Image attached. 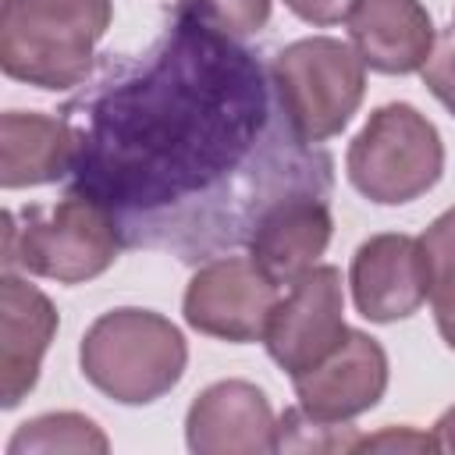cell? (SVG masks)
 <instances>
[{"mask_svg": "<svg viewBox=\"0 0 455 455\" xmlns=\"http://www.w3.org/2000/svg\"><path fill=\"white\" fill-rule=\"evenodd\" d=\"M348 284L359 316L373 323L412 316L427 302V267L419 238L398 231L366 238L352 256Z\"/></svg>", "mask_w": 455, "mask_h": 455, "instance_id": "cell-11", "label": "cell"}, {"mask_svg": "<svg viewBox=\"0 0 455 455\" xmlns=\"http://www.w3.org/2000/svg\"><path fill=\"white\" fill-rule=\"evenodd\" d=\"M430 434H434L437 451H455V405L441 412V419L434 423V430H430Z\"/></svg>", "mask_w": 455, "mask_h": 455, "instance_id": "cell-23", "label": "cell"}, {"mask_svg": "<svg viewBox=\"0 0 455 455\" xmlns=\"http://www.w3.org/2000/svg\"><path fill=\"white\" fill-rule=\"evenodd\" d=\"M124 249L117 217L85 192H68L53 206H28L21 224L4 213V270L21 267L36 277L82 284L114 267Z\"/></svg>", "mask_w": 455, "mask_h": 455, "instance_id": "cell-3", "label": "cell"}, {"mask_svg": "<svg viewBox=\"0 0 455 455\" xmlns=\"http://www.w3.org/2000/svg\"><path fill=\"white\" fill-rule=\"evenodd\" d=\"M348 36L366 68L380 75H412L434 50V21L419 0H359Z\"/></svg>", "mask_w": 455, "mask_h": 455, "instance_id": "cell-14", "label": "cell"}, {"mask_svg": "<svg viewBox=\"0 0 455 455\" xmlns=\"http://www.w3.org/2000/svg\"><path fill=\"white\" fill-rule=\"evenodd\" d=\"M419 75H423V85L434 92V100L455 114V28L434 39V50L419 68Z\"/></svg>", "mask_w": 455, "mask_h": 455, "instance_id": "cell-20", "label": "cell"}, {"mask_svg": "<svg viewBox=\"0 0 455 455\" xmlns=\"http://www.w3.org/2000/svg\"><path fill=\"white\" fill-rule=\"evenodd\" d=\"M299 409L320 423H348L370 412L387 391V352L377 338L348 331V338L313 370L295 373Z\"/></svg>", "mask_w": 455, "mask_h": 455, "instance_id": "cell-9", "label": "cell"}, {"mask_svg": "<svg viewBox=\"0 0 455 455\" xmlns=\"http://www.w3.org/2000/svg\"><path fill=\"white\" fill-rule=\"evenodd\" d=\"M355 451H437L434 434H423L416 427H384L380 434L359 437Z\"/></svg>", "mask_w": 455, "mask_h": 455, "instance_id": "cell-21", "label": "cell"}, {"mask_svg": "<svg viewBox=\"0 0 455 455\" xmlns=\"http://www.w3.org/2000/svg\"><path fill=\"white\" fill-rule=\"evenodd\" d=\"M359 434L348 423H320L299 405L277 419V451H355Z\"/></svg>", "mask_w": 455, "mask_h": 455, "instance_id": "cell-18", "label": "cell"}, {"mask_svg": "<svg viewBox=\"0 0 455 455\" xmlns=\"http://www.w3.org/2000/svg\"><path fill=\"white\" fill-rule=\"evenodd\" d=\"M355 4L359 0H284V7L309 25H338L352 14Z\"/></svg>", "mask_w": 455, "mask_h": 455, "instance_id": "cell-22", "label": "cell"}, {"mask_svg": "<svg viewBox=\"0 0 455 455\" xmlns=\"http://www.w3.org/2000/svg\"><path fill=\"white\" fill-rule=\"evenodd\" d=\"M174 11L231 36V39L252 36L270 21V0H178Z\"/></svg>", "mask_w": 455, "mask_h": 455, "instance_id": "cell-19", "label": "cell"}, {"mask_svg": "<svg viewBox=\"0 0 455 455\" xmlns=\"http://www.w3.org/2000/svg\"><path fill=\"white\" fill-rule=\"evenodd\" d=\"M64 117L75 128L71 192L103 203L124 245L192 259L245 245L284 196H331V156L291 132L270 71L178 11L149 50L110 53Z\"/></svg>", "mask_w": 455, "mask_h": 455, "instance_id": "cell-1", "label": "cell"}, {"mask_svg": "<svg viewBox=\"0 0 455 455\" xmlns=\"http://www.w3.org/2000/svg\"><path fill=\"white\" fill-rule=\"evenodd\" d=\"M110 18V0H7L0 68L46 92L75 89L92 75Z\"/></svg>", "mask_w": 455, "mask_h": 455, "instance_id": "cell-2", "label": "cell"}, {"mask_svg": "<svg viewBox=\"0 0 455 455\" xmlns=\"http://www.w3.org/2000/svg\"><path fill=\"white\" fill-rule=\"evenodd\" d=\"M53 451H110L107 434L82 412H43L25 419L11 441L7 455H53Z\"/></svg>", "mask_w": 455, "mask_h": 455, "instance_id": "cell-16", "label": "cell"}, {"mask_svg": "<svg viewBox=\"0 0 455 455\" xmlns=\"http://www.w3.org/2000/svg\"><path fill=\"white\" fill-rule=\"evenodd\" d=\"M267 71L291 132L309 146L334 139L352 121L366 92L363 57L355 46L331 36L288 43Z\"/></svg>", "mask_w": 455, "mask_h": 455, "instance_id": "cell-5", "label": "cell"}, {"mask_svg": "<svg viewBox=\"0 0 455 455\" xmlns=\"http://www.w3.org/2000/svg\"><path fill=\"white\" fill-rule=\"evenodd\" d=\"M345 171L352 188L370 203H412L441 181V132L412 103H384L366 117L359 135L348 142Z\"/></svg>", "mask_w": 455, "mask_h": 455, "instance_id": "cell-6", "label": "cell"}, {"mask_svg": "<svg viewBox=\"0 0 455 455\" xmlns=\"http://www.w3.org/2000/svg\"><path fill=\"white\" fill-rule=\"evenodd\" d=\"M75 128L68 117L7 110L0 117V185L28 188L71 174Z\"/></svg>", "mask_w": 455, "mask_h": 455, "instance_id": "cell-15", "label": "cell"}, {"mask_svg": "<svg viewBox=\"0 0 455 455\" xmlns=\"http://www.w3.org/2000/svg\"><path fill=\"white\" fill-rule=\"evenodd\" d=\"M277 299L281 288L249 256H213L188 277L181 313L192 331L245 345L263 341Z\"/></svg>", "mask_w": 455, "mask_h": 455, "instance_id": "cell-7", "label": "cell"}, {"mask_svg": "<svg viewBox=\"0 0 455 455\" xmlns=\"http://www.w3.org/2000/svg\"><path fill=\"white\" fill-rule=\"evenodd\" d=\"M434 316H437V331H441L444 345L455 352V309H437Z\"/></svg>", "mask_w": 455, "mask_h": 455, "instance_id": "cell-24", "label": "cell"}, {"mask_svg": "<svg viewBox=\"0 0 455 455\" xmlns=\"http://www.w3.org/2000/svg\"><path fill=\"white\" fill-rule=\"evenodd\" d=\"M334 235L327 196L295 192L274 203L249 235V259L281 288L320 263Z\"/></svg>", "mask_w": 455, "mask_h": 455, "instance_id": "cell-12", "label": "cell"}, {"mask_svg": "<svg viewBox=\"0 0 455 455\" xmlns=\"http://www.w3.org/2000/svg\"><path fill=\"white\" fill-rule=\"evenodd\" d=\"M53 302L28 281L4 270L0 281V405L14 409L39 380L43 355L57 334Z\"/></svg>", "mask_w": 455, "mask_h": 455, "instance_id": "cell-13", "label": "cell"}, {"mask_svg": "<svg viewBox=\"0 0 455 455\" xmlns=\"http://www.w3.org/2000/svg\"><path fill=\"white\" fill-rule=\"evenodd\" d=\"M419 252L427 267V299L437 309H455V206H448L423 235Z\"/></svg>", "mask_w": 455, "mask_h": 455, "instance_id": "cell-17", "label": "cell"}, {"mask_svg": "<svg viewBox=\"0 0 455 455\" xmlns=\"http://www.w3.org/2000/svg\"><path fill=\"white\" fill-rule=\"evenodd\" d=\"M345 338L348 327H345L341 270L331 263H316L306 274H299L288 284V291L277 299L263 345L270 359L295 377L323 363Z\"/></svg>", "mask_w": 455, "mask_h": 455, "instance_id": "cell-8", "label": "cell"}, {"mask_svg": "<svg viewBox=\"0 0 455 455\" xmlns=\"http://www.w3.org/2000/svg\"><path fill=\"white\" fill-rule=\"evenodd\" d=\"M185 444L196 455H267L277 451V416L256 384L217 380L188 405Z\"/></svg>", "mask_w": 455, "mask_h": 455, "instance_id": "cell-10", "label": "cell"}, {"mask_svg": "<svg viewBox=\"0 0 455 455\" xmlns=\"http://www.w3.org/2000/svg\"><path fill=\"white\" fill-rule=\"evenodd\" d=\"M78 363L85 380L121 405L164 398L185 373V334L153 309H110L82 338Z\"/></svg>", "mask_w": 455, "mask_h": 455, "instance_id": "cell-4", "label": "cell"}, {"mask_svg": "<svg viewBox=\"0 0 455 455\" xmlns=\"http://www.w3.org/2000/svg\"><path fill=\"white\" fill-rule=\"evenodd\" d=\"M451 28H455V25H451Z\"/></svg>", "mask_w": 455, "mask_h": 455, "instance_id": "cell-25", "label": "cell"}]
</instances>
